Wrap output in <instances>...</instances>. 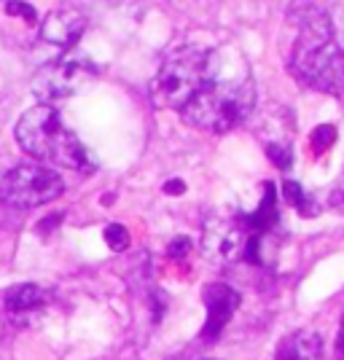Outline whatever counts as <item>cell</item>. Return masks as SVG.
<instances>
[{
	"label": "cell",
	"mask_w": 344,
	"mask_h": 360,
	"mask_svg": "<svg viewBox=\"0 0 344 360\" xmlns=\"http://www.w3.org/2000/svg\"><path fill=\"white\" fill-rule=\"evenodd\" d=\"M237 62H242L240 54L221 51L212 78L180 113V119L218 135L240 127L255 105V89L248 68H237Z\"/></svg>",
	"instance_id": "obj_1"
},
{
	"label": "cell",
	"mask_w": 344,
	"mask_h": 360,
	"mask_svg": "<svg viewBox=\"0 0 344 360\" xmlns=\"http://www.w3.org/2000/svg\"><path fill=\"white\" fill-rule=\"evenodd\" d=\"M280 215L274 207V186H267L264 205L255 212H215L205 221L202 248L218 264L261 261V242L277 226Z\"/></svg>",
	"instance_id": "obj_2"
},
{
	"label": "cell",
	"mask_w": 344,
	"mask_h": 360,
	"mask_svg": "<svg viewBox=\"0 0 344 360\" xmlns=\"http://www.w3.org/2000/svg\"><path fill=\"white\" fill-rule=\"evenodd\" d=\"M291 73L317 91L344 94V51L323 11H310L301 19V32L291 54Z\"/></svg>",
	"instance_id": "obj_3"
},
{
	"label": "cell",
	"mask_w": 344,
	"mask_h": 360,
	"mask_svg": "<svg viewBox=\"0 0 344 360\" xmlns=\"http://www.w3.org/2000/svg\"><path fill=\"white\" fill-rule=\"evenodd\" d=\"M16 143L30 156L68 169H87L89 150L51 105H35L16 121Z\"/></svg>",
	"instance_id": "obj_4"
},
{
	"label": "cell",
	"mask_w": 344,
	"mask_h": 360,
	"mask_svg": "<svg viewBox=\"0 0 344 360\" xmlns=\"http://www.w3.org/2000/svg\"><path fill=\"white\" fill-rule=\"evenodd\" d=\"M221 51L202 49V46H180L175 49L159 68V73L151 84L153 103L159 108H170L183 113L189 103L205 89L215 68Z\"/></svg>",
	"instance_id": "obj_5"
},
{
	"label": "cell",
	"mask_w": 344,
	"mask_h": 360,
	"mask_svg": "<svg viewBox=\"0 0 344 360\" xmlns=\"http://www.w3.org/2000/svg\"><path fill=\"white\" fill-rule=\"evenodd\" d=\"M62 191H65V183L60 175L41 165H19L8 169L0 180V202L19 210L41 207L46 202L57 199Z\"/></svg>",
	"instance_id": "obj_6"
},
{
	"label": "cell",
	"mask_w": 344,
	"mask_h": 360,
	"mask_svg": "<svg viewBox=\"0 0 344 360\" xmlns=\"http://www.w3.org/2000/svg\"><path fill=\"white\" fill-rule=\"evenodd\" d=\"M94 73V68L87 65L84 60H75V57H68V60H60L54 65L44 68L41 73L35 75L32 81V89L41 100H60V97H70L73 91H78L81 81L89 78Z\"/></svg>",
	"instance_id": "obj_7"
},
{
	"label": "cell",
	"mask_w": 344,
	"mask_h": 360,
	"mask_svg": "<svg viewBox=\"0 0 344 360\" xmlns=\"http://www.w3.org/2000/svg\"><path fill=\"white\" fill-rule=\"evenodd\" d=\"M205 304H208V323H205L202 336L215 339V336H221L224 326L237 312L240 296H237V290H231L224 283H212V285L205 288Z\"/></svg>",
	"instance_id": "obj_8"
},
{
	"label": "cell",
	"mask_w": 344,
	"mask_h": 360,
	"mask_svg": "<svg viewBox=\"0 0 344 360\" xmlns=\"http://www.w3.org/2000/svg\"><path fill=\"white\" fill-rule=\"evenodd\" d=\"M87 30V19L81 11L75 8H60L51 11L41 25V38L46 44L60 46V49H70L73 44H78V38Z\"/></svg>",
	"instance_id": "obj_9"
},
{
	"label": "cell",
	"mask_w": 344,
	"mask_h": 360,
	"mask_svg": "<svg viewBox=\"0 0 344 360\" xmlns=\"http://www.w3.org/2000/svg\"><path fill=\"white\" fill-rule=\"evenodd\" d=\"M274 360H323V339L314 330H293L277 345Z\"/></svg>",
	"instance_id": "obj_10"
},
{
	"label": "cell",
	"mask_w": 344,
	"mask_h": 360,
	"mask_svg": "<svg viewBox=\"0 0 344 360\" xmlns=\"http://www.w3.org/2000/svg\"><path fill=\"white\" fill-rule=\"evenodd\" d=\"M46 307V290L38 285H16L6 293V309L8 315H32Z\"/></svg>",
	"instance_id": "obj_11"
},
{
	"label": "cell",
	"mask_w": 344,
	"mask_h": 360,
	"mask_svg": "<svg viewBox=\"0 0 344 360\" xmlns=\"http://www.w3.org/2000/svg\"><path fill=\"white\" fill-rule=\"evenodd\" d=\"M105 240H108V245L113 248V250H124L127 245H129V234H127V229L119 224L108 226L105 229Z\"/></svg>",
	"instance_id": "obj_12"
},
{
	"label": "cell",
	"mask_w": 344,
	"mask_h": 360,
	"mask_svg": "<svg viewBox=\"0 0 344 360\" xmlns=\"http://www.w3.org/2000/svg\"><path fill=\"white\" fill-rule=\"evenodd\" d=\"M283 191H285V196H288V202H291L296 210H304V207H307V196H304V191H301L299 183L288 180V183L283 186Z\"/></svg>",
	"instance_id": "obj_13"
},
{
	"label": "cell",
	"mask_w": 344,
	"mask_h": 360,
	"mask_svg": "<svg viewBox=\"0 0 344 360\" xmlns=\"http://www.w3.org/2000/svg\"><path fill=\"white\" fill-rule=\"evenodd\" d=\"M267 150H269V159L277 167H280V169H288V167H291V153H288V148H280V146H269Z\"/></svg>",
	"instance_id": "obj_14"
},
{
	"label": "cell",
	"mask_w": 344,
	"mask_h": 360,
	"mask_svg": "<svg viewBox=\"0 0 344 360\" xmlns=\"http://www.w3.org/2000/svg\"><path fill=\"white\" fill-rule=\"evenodd\" d=\"M323 140V148L326 146H331V140H333V127H317L314 129V146Z\"/></svg>",
	"instance_id": "obj_15"
},
{
	"label": "cell",
	"mask_w": 344,
	"mask_h": 360,
	"mask_svg": "<svg viewBox=\"0 0 344 360\" xmlns=\"http://www.w3.org/2000/svg\"><path fill=\"white\" fill-rule=\"evenodd\" d=\"M333 205H336V207H344V183L333 191Z\"/></svg>",
	"instance_id": "obj_16"
},
{
	"label": "cell",
	"mask_w": 344,
	"mask_h": 360,
	"mask_svg": "<svg viewBox=\"0 0 344 360\" xmlns=\"http://www.w3.org/2000/svg\"><path fill=\"white\" fill-rule=\"evenodd\" d=\"M165 191H167V194H172V191H178V194H180V191H183V183H167Z\"/></svg>",
	"instance_id": "obj_17"
},
{
	"label": "cell",
	"mask_w": 344,
	"mask_h": 360,
	"mask_svg": "<svg viewBox=\"0 0 344 360\" xmlns=\"http://www.w3.org/2000/svg\"><path fill=\"white\" fill-rule=\"evenodd\" d=\"M339 352H342L344 358V320H342V333H339Z\"/></svg>",
	"instance_id": "obj_18"
}]
</instances>
